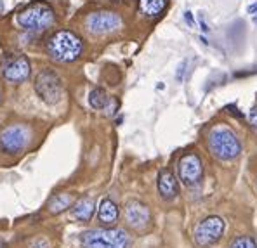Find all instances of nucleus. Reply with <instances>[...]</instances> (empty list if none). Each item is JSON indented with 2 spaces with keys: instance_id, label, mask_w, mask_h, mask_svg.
I'll return each instance as SVG.
<instances>
[{
  "instance_id": "nucleus-23",
  "label": "nucleus",
  "mask_w": 257,
  "mask_h": 248,
  "mask_svg": "<svg viewBox=\"0 0 257 248\" xmlns=\"http://www.w3.org/2000/svg\"><path fill=\"white\" fill-rule=\"evenodd\" d=\"M184 20L190 23V26H195V20H193V14L190 13V11H186V13H184Z\"/></svg>"
},
{
  "instance_id": "nucleus-5",
  "label": "nucleus",
  "mask_w": 257,
  "mask_h": 248,
  "mask_svg": "<svg viewBox=\"0 0 257 248\" xmlns=\"http://www.w3.org/2000/svg\"><path fill=\"white\" fill-rule=\"evenodd\" d=\"M35 90L39 97L47 104H56L61 101L63 84L58 73L52 70H42L35 78Z\"/></svg>"
},
{
  "instance_id": "nucleus-16",
  "label": "nucleus",
  "mask_w": 257,
  "mask_h": 248,
  "mask_svg": "<svg viewBox=\"0 0 257 248\" xmlns=\"http://www.w3.org/2000/svg\"><path fill=\"white\" fill-rule=\"evenodd\" d=\"M165 6H167V0H139V9H141V13L150 18L158 16V14L165 9Z\"/></svg>"
},
{
  "instance_id": "nucleus-22",
  "label": "nucleus",
  "mask_w": 257,
  "mask_h": 248,
  "mask_svg": "<svg viewBox=\"0 0 257 248\" xmlns=\"http://www.w3.org/2000/svg\"><path fill=\"white\" fill-rule=\"evenodd\" d=\"M250 123L257 129V108H254V110L250 111Z\"/></svg>"
},
{
  "instance_id": "nucleus-9",
  "label": "nucleus",
  "mask_w": 257,
  "mask_h": 248,
  "mask_svg": "<svg viewBox=\"0 0 257 248\" xmlns=\"http://www.w3.org/2000/svg\"><path fill=\"white\" fill-rule=\"evenodd\" d=\"M179 179L186 186H196L203 177V165L202 160L195 153H188L179 160Z\"/></svg>"
},
{
  "instance_id": "nucleus-14",
  "label": "nucleus",
  "mask_w": 257,
  "mask_h": 248,
  "mask_svg": "<svg viewBox=\"0 0 257 248\" xmlns=\"http://www.w3.org/2000/svg\"><path fill=\"white\" fill-rule=\"evenodd\" d=\"M96 212V203L92 198H82L73 205V217L80 222H89Z\"/></svg>"
},
{
  "instance_id": "nucleus-17",
  "label": "nucleus",
  "mask_w": 257,
  "mask_h": 248,
  "mask_svg": "<svg viewBox=\"0 0 257 248\" xmlns=\"http://www.w3.org/2000/svg\"><path fill=\"white\" fill-rule=\"evenodd\" d=\"M89 103L94 110H106L108 103H109V96L106 94V90L101 89V87H96L90 90L89 94Z\"/></svg>"
},
{
  "instance_id": "nucleus-2",
  "label": "nucleus",
  "mask_w": 257,
  "mask_h": 248,
  "mask_svg": "<svg viewBox=\"0 0 257 248\" xmlns=\"http://www.w3.org/2000/svg\"><path fill=\"white\" fill-rule=\"evenodd\" d=\"M56 21V14L49 4L45 2H32L18 14V23L25 30L30 32H44L51 28Z\"/></svg>"
},
{
  "instance_id": "nucleus-19",
  "label": "nucleus",
  "mask_w": 257,
  "mask_h": 248,
  "mask_svg": "<svg viewBox=\"0 0 257 248\" xmlns=\"http://www.w3.org/2000/svg\"><path fill=\"white\" fill-rule=\"evenodd\" d=\"M186 66H188V61L184 59V61L179 65V68H177V73H176L177 82H183L184 80V71H186Z\"/></svg>"
},
{
  "instance_id": "nucleus-27",
  "label": "nucleus",
  "mask_w": 257,
  "mask_h": 248,
  "mask_svg": "<svg viewBox=\"0 0 257 248\" xmlns=\"http://www.w3.org/2000/svg\"><path fill=\"white\" fill-rule=\"evenodd\" d=\"M0 101H2V92H0Z\"/></svg>"
},
{
  "instance_id": "nucleus-18",
  "label": "nucleus",
  "mask_w": 257,
  "mask_h": 248,
  "mask_svg": "<svg viewBox=\"0 0 257 248\" xmlns=\"http://www.w3.org/2000/svg\"><path fill=\"white\" fill-rule=\"evenodd\" d=\"M229 248H257V243L250 236H240V238H236L235 241L231 243Z\"/></svg>"
},
{
  "instance_id": "nucleus-1",
  "label": "nucleus",
  "mask_w": 257,
  "mask_h": 248,
  "mask_svg": "<svg viewBox=\"0 0 257 248\" xmlns=\"http://www.w3.org/2000/svg\"><path fill=\"white\" fill-rule=\"evenodd\" d=\"M47 52L52 59L59 63L77 61L84 52V42L77 33L70 32V30H61L49 39Z\"/></svg>"
},
{
  "instance_id": "nucleus-4",
  "label": "nucleus",
  "mask_w": 257,
  "mask_h": 248,
  "mask_svg": "<svg viewBox=\"0 0 257 248\" xmlns=\"http://www.w3.org/2000/svg\"><path fill=\"white\" fill-rule=\"evenodd\" d=\"M209 149L215 158L229 161L240 156L241 144L229 129H217L209 135Z\"/></svg>"
},
{
  "instance_id": "nucleus-21",
  "label": "nucleus",
  "mask_w": 257,
  "mask_h": 248,
  "mask_svg": "<svg viewBox=\"0 0 257 248\" xmlns=\"http://www.w3.org/2000/svg\"><path fill=\"white\" fill-rule=\"evenodd\" d=\"M198 21H200V26H202V30H203V32H209V26H207V23H205V18H203V14L202 13H200L198 14Z\"/></svg>"
},
{
  "instance_id": "nucleus-12",
  "label": "nucleus",
  "mask_w": 257,
  "mask_h": 248,
  "mask_svg": "<svg viewBox=\"0 0 257 248\" xmlns=\"http://www.w3.org/2000/svg\"><path fill=\"white\" fill-rule=\"evenodd\" d=\"M158 193L164 200H174L179 194V186H177V179L171 170H162L158 175Z\"/></svg>"
},
{
  "instance_id": "nucleus-6",
  "label": "nucleus",
  "mask_w": 257,
  "mask_h": 248,
  "mask_svg": "<svg viewBox=\"0 0 257 248\" xmlns=\"http://www.w3.org/2000/svg\"><path fill=\"white\" fill-rule=\"evenodd\" d=\"M30 141V129L23 123L7 125L0 130V151L7 155H16L23 151Z\"/></svg>"
},
{
  "instance_id": "nucleus-26",
  "label": "nucleus",
  "mask_w": 257,
  "mask_h": 248,
  "mask_svg": "<svg viewBox=\"0 0 257 248\" xmlns=\"http://www.w3.org/2000/svg\"><path fill=\"white\" fill-rule=\"evenodd\" d=\"M4 9V6H2V2H0V11H2Z\"/></svg>"
},
{
  "instance_id": "nucleus-24",
  "label": "nucleus",
  "mask_w": 257,
  "mask_h": 248,
  "mask_svg": "<svg viewBox=\"0 0 257 248\" xmlns=\"http://www.w3.org/2000/svg\"><path fill=\"white\" fill-rule=\"evenodd\" d=\"M248 13L254 14V23L257 25V4H252V6L248 7Z\"/></svg>"
},
{
  "instance_id": "nucleus-8",
  "label": "nucleus",
  "mask_w": 257,
  "mask_h": 248,
  "mask_svg": "<svg viewBox=\"0 0 257 248\" xmlns=\"http://www.w3.org/2000/svg\"><path fill=\"white\" fill-rule=\"evenodd\" d=\"M122 18L120 14L111 13V11H99V13L89 14L85 20V25L90 33L94 35H104V33H111L122 26Z\"/></svg>"
},
{
  "instance_id": "nucleus-7",
  "label": "nucleus",
  "mask_w": 257,
  "mask_h": 248,
  "mask_svg": "<svg viewBox=\"0 0 257 248\" xmlns=\"http://www.w3.org/2000/svg\"><path fill=\"white\" fill-rule=\"evenodd\" d=\"M222 232H224V220L221 217L210 215L196 225L195 241L198 246H212L221 239Z\"/></svg>"
},
{
  "instance_id": "nucleus-3",
  "label": "nucleus",
  "mask_w": 257,
  "mask_h": 248,
  "mask_svg": "<svg viewBox=\"0 0 257 248\" xmlns=\"http://www.w3.org/2000/svg\"><path fill=\"white\" fill-rule=\"evenodd\" d=\"M84 248H128L131 236L123 229H92L80 234Z\"/></svg>"
},
{
  "instance_id": "nucleus-13",
  "label": "nucleus",
  "mask_w": 257,
  "mask_h": 248,
  "mask_svg": "<svg viewBox=\"0 0 257 248\" xmlns=\"http://www.w3.org/2000/svg\"><path fill=\"white\" fill-rule=\"evenodd\" d=\"M120 217V208L115 201L111 200H103L99 205V212H97V219L103 225H113Z\"/></svg>"
},
{
  "instance_id": "nucleus-25",
  "label": "nucleus",
  "mask_w": 257,
  "mask_h": 248,
  "mask_svg": "<svg viewBox=\"0 0 257 248\" xmlns=\"http://www.w3.org/2000/svg\"><path fill=\"white\" fill-rule=\"evenodd\" d=\"M0 248H6V243H4L2 239H0Z\"/></svg>"
},
{
  "instance_id": "nucleus-11",
  "label": "nucleus",
  "mask_w": 257,
  "mask_h": 248,
  "mask_svg": "<svg viewBox=\"0 0 257 248\" xmlns=\"http://www.w3.org/2000/svg\"><path fill=\"white\" fill-rule=\"evenodd\" d=\"M125 219L127 224L131 225L136 231H143L146 229L151 222V215L150 210L146 205H143L141 201H128L127 208H125Z\"/></svg>"
},
{
  "instance_id": "nucleus-10",
  "label": "nucleus",
  "mask_w": 257,
  "mask_h": 248,
  "mask_svg": "<svg viewBox=\"0 0 257 248\" xmlns=\"http://www.w3.org/2000/svg\"><path fill=\"white\" fill-rule=\"evenodd\" d=\"M30 73H32V66L25 56L9 59V63H6L4 66V78L11 84H21V82L28 80Z\"/></svg>"
},
{
  "instance_id": "nucleus-15",
  "label": "nucleus",
  "mask_w": 257,
  "mask_h": 248,
  "mask_svg": "<svg viewBox=\"0 0 257 248\" xmlns=\"http://www.w3.org/2000/svg\"><path fill=\"white\" fill-rule=\"evenodd\" d=\"M71 205H73V194L59 193V194H56V196L52 198L51 201H49L47 210L51 213H54V215H58V213H63L64 210L70 208Z\"/></svg>"
},
{
  "instance_id": "nucleus-20",
  "label": "nucleus",
  "mask_w": 257,
  "mask_h": 248,
  "mask_svg": "<svg viewBox=\"0 0 257 248\" xmlns=\"http://www.w3.org/2000/svg\"><path fill=\"white\" fill-rule=\"evenodd\" d=\"M30 246L32 248H49V243H47V239H44V238H37L35 241H32Z\"/></svg>"
}]
</instances>
